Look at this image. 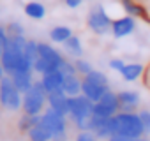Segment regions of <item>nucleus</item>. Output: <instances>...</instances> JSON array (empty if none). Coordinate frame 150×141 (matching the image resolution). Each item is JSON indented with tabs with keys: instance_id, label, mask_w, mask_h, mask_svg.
Returning <instances> with one entry per match:
<instances>
[{
	"instance_id": "obj_9",
	"label": "nucleus",
	"mask_w": 150,
	"mask_h": 141,
	"mask_svg": "<svg viewBox=\"0 0 150 141\" xmlns=\"http://www.w3.org/2000/svg\"><path fill=\"white\" fill-rule=\"evenodd\" d=\"M110 88L108 87H103V85H97V83H92V81H88V80H81V94L87 97V99H90L92 102H99L101 101V97L108 92Z\"/></svg>"
},
{
	"instance_id": "obj_22",
	"label": "nucleus",
	"mask_w": 150,
	"mask_h": 141,
	"mask_svg": "<svg viewBox=\"0 0 150 141\" xmlns=\"http://www.w3.org/2000/svg\"><path fill=\"white\" fill-rule=\"evenodd\" d=\"M64 46H65V49H67L71 55H74L76 58H80L81 53H83V48H81L80 39H78V37H74V35H71V37L64 42Z\"/></svg>"
},
{
	"instance_id": "obj_25",
	"label": "nucleus",
	"mask_w": 150,
	"mask_h": 141,
	"mask_svg": "<svg viewBox=\"0 0 150 141\" xmlns=\"http://www.w3.org/2000/svg\"><path fill=\"white\" fill-rule=\"evenodd\" d=\"M85 80H88L92 83H97V85H103V87H108V78L103 73H99V70H92L90 74L85 76Z\"/></svg>"
},
{
	"instance_id": "obj_5",
	"label": "nucleus",
	"mask_w": 150,
	"mask_h": 141,
	"mask_svg": "<svg viewBox=\"0 0 150 141\" xmlns=\"http://www.w3.org/2000/svg\"><path fill=\"white\" fill-rule=\"evenodd\" d=\"M21 95L18 92V88L14 87L13 80L9 76H4L0 80V104H2L6 109L16 111L21 106Z\"/></svg>"
},
{
	"instance_id": "obj_11",
	"label": "nucleus",
	"mask_w": 150,
	"mask_h": 141,
	"mask_svg": "<svg viewBox=\"0 0 150 141\" xmlns=\"http://www.w3.org/2000/svg\"><path fill=\"white\" fill-rule=\"evenodd\" d=\"M9 78L13 80V83H14V87L18 88L20 94H27V92L32 88V85H34L32 70H18V73L11 74Z\"/></svg>"
},
{
	"instance_id": "obj_15",
	"label": "nucleus",
	"mask_w": 150,
	"mask_h": 141,
	"mask_svg": "<svg viewBox=\"0 0 150 141\" xmlns=\"http://www.w3.org/2000/svg\"><path fill=\"white\" fill-rule=\"evenodd\" d=\"M51 132H50V129L46 127V125H42L41 122L34 127V129H30L28 130V139L30 141H51Z\"/></svg>"
},
{
	"instance_id": "obj_2",
	"label": "nucleus",
	"mask_w": 150,
	"mask_h": 141,
	"mask_svg": "<svg viewBox=\"0 0 150 141\" xmlns=\"http://www.w3.org/2000/svg\"><path fill=\"white\" fill-rule=\"evenodd\" d=\"M113 120H115V134H122V136H127L131 139H138L145 132L143 123L139 120V115H136V113L120 111L113 116Z\"/></svg>"
},
{
	"instance_id": "obj_35",
	"label": "nucleus",
	"mask_w": 150,
	"mask_h": 141,
	"mask_svg": "<svg viewBox=\"0 0 150 141\" xmlns=\"http://www.w3.org/2000/svg\"><path fill=\"white\" fill-rule=\"evenodd\" d=\"M65 6L67 7H72V9L74 7H80L81 6V0H65Z\"/></svg>"
},
{
	"instance_id": "obj_4",
	"label": "nucleus",
	"mask_w": 150,
	"mask_h": 141,
	"mask_svg": "<svg viewBox=\"0 0 150 141\" xmlns=\"http://www.w3.org/2000/svg\"><path fill=\"white\" fill-rule=\"evenodd\" d=\"M41 123L50 129V132L53 136L51 141H65L67 139V134H65V116L58 115L51 108H48L41 115Z\"/></svg>"
},
{
	"instance_id": "obj_17",
	"label": "nucleus",
	"mask_w": 150,
	"mask_h": 141,
	"mask_svg": "<svg viewBox=\"0 0 150 141\" xmlns=\"http://www.w3.org/2000/svg\"><path fill=\"white\" fill-rule=\"evenodd\" d=\"M143 70H145V69H143L141 63H125L120 74L124 76L125 81H134V80H138V78L143 74Z\"/></svg>"
},
{
	"instance_id": "obj_16",
	"label": "nucleus",
	"mask_w": 150,
	"mask_h": 141,
	"mask_svg": "<svg viewBox=\"0 0 150 141\" xmlns=\"http://www.w3.org/2000/svg\"><path fill=\"white\" fill-rule=\"evenodd\" d=\"M120 4H122V7L127 11V14H129V16H139V18H145V20H148L146 9H145L143 6L136 4L134 0H120Z\"/></svg>"
},
{
	"instance_id": "obj_10",
	"label": "nucleus",
	"mask_w": 150,
	"mask_h": 141,
	"mask_svg": "<svg viewBox=\"0 0 150 141\" xmlns=\"http://www.w3.org/2000/svg\"><path fill=\"white\" fill-rule=\"evenodd\" d=\"M132 30H134V18L132 16H122V18L113 20V23H111V32L117 39L129 35Z\"/></svg>"
},
{
	"instance_id": "obj_28",
	"label": "nucleus",
	"mask_w": 150,
	"mask_h": 141,
	"mask_svg": "<svg viewBox=\"0 0 150 141\" xmlns=\"http://www.w3.org/2000/svg\"><path fill=\"white\" fill-rule=\"evenodd\" d=\"M139 120H141V123H143V129H145V132H148L150 134V111H141L139 113Z\"/></svg>"
},
{
	"instance_id": "obj_38",
	"label": "nucleus",
	"mask_w": 150,
	"mask_h": 141,
	"mask_svg": "<svg viewBox=\"0 0 150 141\" xmlns=\"http://www.w3.org/2000/svg\"><path fill=\"white\" fill-rule=\"evenodd\" d=\"M0 106H2V104H0Z\"/></svg>"
},
{
	"instance_id": "obj_36",
	"label": "nucleus",
	"mask_w": 150,
	"mask_h": 141,
	"mask_svg": "<svg viewBox=\"0 0 150 141\" xmlns=\"http://www.w3.org/2000/svg\"><path fill=\"white\" fill-rule=\"evenodd\" d=\"M6 76V70H4V67H2V63H0V80H2Z\"/></svg>"
},
{
	"instance_id": "obj_21",
	"label": "nucleus",
	"mask_w": 150,
	"mask_h": 141,
	"mask_svg": "<svg viewBox=\"0 0 150 141\" xmlns=\"http://www.w3.org/2000/svg\"><path fill=\"white\" fill-rule=\"evenodd\" d=\"M99 102L104 104L106 108H110V109L115 111V113H118V109H120V104H118V94H113L111 90H108V92L101 97Z\"/></svg>"
},
{
	"instance_id": "obj_18",
	"label": "nucleus",
	"mask_w": 150,
	"mask_h": 141,
	"mask_svg": "<svg viewBox=\"0 0 150 141\" xmlns=\"http://www.w3.org/2000/svg\"><path fill=\"white\" fill-rule=\"evenodd\" d=\"M25 14H27L28 18H32V20H41V18H44L46 9H44V6L39 4V2H28V4L25 6Z\"/></svg>"
},
{
	"instance_id": "obj_12",
	"label": "nucleus",
	"mask_w": 150,
	"mask_h": 141,
	"mask_svg": "<svg viewBox=\"0 0 150 141\" xmlns=\"http://www.w3.org/2000/svg\"><path fill=\"white\" fill-rule=\"evenodd\" d=\"M42 85L46 88L48 94L55 92V90H62V83H64V74L60 73V69H55V70H50V73L42 74Z\"/></svg>"
},
{
	"instance_id": "obj_26",
	"label": "nucleus",
	"mask_w": 150,
	"mask_h": 141,
	"mask_svg": "<svg viewBox=\"0 0 150 141\" xmlns=\"http://www.w3.org/2000/svg\"><path fill=\"white\" fill-rule=\"evenodd\" d=\"M74 67H76V73L78 74H83V78L92 73V65L87 60H81V58H78L76 62H74Z\"/></svg>"
},
{
	"instance_id": "obj_13",
	"label": "nucleus",
	"mask_w": 150,
	"mask_h": 141,
	"mask_svg": "<svg viewBox=\"0 0 150 141\" xmlns=\"http://www.w3.org/2000/svg\"><path fill=\"white\" fill-rule=\"evenodd\" d=\"M139 102V95L136 92H120L118 94V104H120V111L124 113H134V108Z\"/></svg>"
},
{
	"instance_id": "obj_19",
	"label": "nucleus",
	"mask_w": 150,
	"mask_h": 141,
	"mask_svg": "<svg viewBox=\"0 0 150 141\" xmlns=\"http://www.w3.org/2000/svg\"><path fill=\"white\" fill-rule=\"evenodd\" d=\"M39 122H41V115H23V116L20 118L18 127H20L21 132H27V134H28V130L34 129Z\"/></svg>"
},
{
	"instance_id": "obj_1",
	"label": "nucleus",
	"mask_w": 150,
	"mask_h": 141,
	"mask_svg": "<svg viewBox=\"0 0 150 141\" xmlns=\"http://www.w3.org/2000/svg\"><path fill=\"white\" fill-rule=\"evenodd\" d=\"M94 104L96 102L87 99L83 94H80L76 97H69V116L72 118L74 123H76V127L80 130H83V132H88Z\"/></svg>"
},
{
	"instance_id": "obj_24",
	"label": "nucleus",
	"mask_w": 150,
	"mask_h": 141,
	"mask_svg": "<svg viewBox=\"0 0 150 141\" xmlns=\"http://www.w3.org/2000/svg\"><path fill=\"white\" fill-rule=\"evenodd\" d=\"M92 113L97 115V116H103V118H111V116L117 115L115 111H111L110 108H106V106L101 104V102H96V104H94V111H92Z\"/></svg>"
},
{
	"instance_id": "obj_27",
	"label": "nucleus",
	"mask_w": 150,
	"mask_h": 141,
	"mask_svg": "<svg viewBox=\"0 0 150 141\" xmlns=\"http://www.w3.org/2000/svg\"><path fill=\"white\" fill-rule=\"evenodd\" d=\"M58 69H60V73H62L64 76H69V74H78V73H76V67H74V63H71V62H67V60H64V62H62V65H60Z\"/></svg>"
},
{
	"instance_id": "obj_6",
	"label": "nucleus",
	"mask_w": 150,
	"mask_h": 141,
	"mask_svg": "<svg viewBox=\"0 0 150 141\" xmlns=\"http://www.w3.org/2000/svg\"><path fill=\"white\" fill-rule=\"evenodd\" d=\"M87 23H88V27L92 28V32L103 35V34H106V32L110 30L113 20H111V16L103 9V6H97V7L90 9L88 18H87Z\"/></svg>"
},
{
	"instance_id": "obj_29",
	"label": "nucleus",
	"mask_w": 150,
	"mask_h": 141,
	"mask_svg": "<svg viewBox=\"0 0 150 141\" xmlns=\"http://www.w3.org/2000/svg\"><path fill=\"white\" fill-rule=\"evenodd\" d=\"M7 35H23V27L18 23H9L7 25Z\"/></svg>"
},
{
	"instance_id": "obj_34",
	"label": "nucleus",
	"mask_w": 150,
	"mask_h": 141,
	"mask_svg": "<svg viewBox=\"0 0 150 141\" xmlns=\"http://www.w3.org/2000/svg\"><path fill=\"white\" fill-rule=\"evenodd\" d=\"M143 76H145V87L150 90V65L143 70Z\"/></svg>"
},
{
	"instance_id": "obj_33",
	"label": "nucleus",
	"mask_w": 150,
	"mask_h": 141,
	"mask_svg": "<svg viewBox=\"0 0 150 141\" xmlns=\"http://www.w3.org/2000/svg\"><path fill=\"white\" fill-rule=\"evenodd\" d=\"M108 141H134V139H131L127 136H122V134H113L111 137H108Z\"/></svg>"
},
{
	"instance_id": "obj_8",
	"label": "nucleus",
	"mask_w": 150,
	"mask_h": 141,
	"mask_svg": "<svg viewBox=\"0 0 150 141\" xmlns=\"http://www.w3.org/2000/svg\"><path fill=\"white\" fill-rule=\"evenodd\" d=\"M37 48H39V56H41L42 60H46L53 69H58V67L62 65L64 56H62L55 48H51V46H50V44H46V42H39V44H37Z\"/></svg>"
},
{
	"instance_id": "obj_30",
	"label": "nucleus",
	"mask_w": 150,
	"mask_h": 141,
	"mask_svg": "<svg viewBox=\"0 0 150 141\" xmlns=\"http://www.w3.org/2000/svg\"><path fill=\"white\" fill-rule=\"evenodd\" d=\"M76 141H97V137L92 134V132H80Z\"/></svg>"
},
{
	"instance_id": "obj_32",
	"label": "nucleus",
	"mask_w": 150,
	"mask_h": 141,
	"mask_svg": "<svg viewBox=\"0 0 150 141\" xmlns=\"http://www.w3.org/2000/svg\"><path fill=\"white\" fill-rule=\"evenodd\" d=\"M124 65H125V63H124L122 60H118V58H113V60L110 62V67H111V69H115V70H118V73H122Z\"/></svg>"
},
{
	"instance_id": "obj_14",
	"label": "nucleus",
	"mask_w": 150,
	"mask_h": 141,
	"mask_svg": "<svg viewBox=\"0 0 150 141\" xmlns=\"http://www.w3.org/2000/svg\"><path fill=\"white\" fill-rule=\"evenodd\" d=\"M62 90L67 97H76L81 94V80L76 74H69L64 76V83H62Z\"/></svg>"
},
{
	"instance_id": "obj_20",
	"label": "nucleus",
	"mask_w": 150,
	"mask_h": 141,
	"mask_svg": "<svg viewBox=\"0 0 150 141\" xmlns=\"http://www.w3.org/2000/svg\"><path fill=\"white\" fill-rule=\"evenodd\" d=\"M71 35H72V32H71L69 27H55V28L50 32V39H51L53 42H62V44H64Z\"/></svg>"
},
{
	"instance_id": "obj_23",
	"label": "nucleus",
	"mask_w": 150,
	"mask_h": 141,
	"mask_svg": "<svg viewBox=\"0 0 150 141\" xmlns=\"http://www.w3.org/2000/svg\"><path fill=\"white\" fill-rule=\"evenodd\" d=\"M37 44H39V42H35V41H27L25 49H23V55H25L27 60L32 63V67H34L35 60L39 58V48H37Z\"/></svg>"
},
{
	"instance_id": "obj_31",
	"label": "nucleus",
	"mask_w": 150,
	"mask_h": 141,
	"mask_svg": "<svg viewBox=\"0 0 150 141\" xmlns=\"http://www.w3.org/2000/svg\"><path fill=\"white\" fill-rule=\"evenodd\" d=\"M7 41H9V35H7V30L4 28V27H0V48H6V44H7Z\"/></svg>"
},
{
	"instance_id": "obj_3",
	"label": "nucleus",
	"mask_w": 150,
	"mask_h": 141,
	"mask_svg": "<svg viewBox=\"0 0 150 141\" xmlns=\"http://www.w3.org/2000/svg\"><path fill=\"white\" fill-rule=\"evenodd\" d=\"M48 101V92L42 85V81H34L32 88L23 94V113L25 115H39L44 108V102Z\"/></svg>"
},
{
	"instance_id": "obj_7",
	"label": "nucleus",
	"mask_w": 150,
	"mask_h": 141,
	"mask_svg": "<svg viewBox=\"0 0 150 141\" xmlns=\"http://www.w3.org/2000/svg\"><path fill=\"white\" fill-rule=\"evenodd\" d=\"M48 102H50V108L53 111H57L58 115H62V116L69 115V97L64 94V90H55V92L48 94Z\"/></svg>"
},
{
	"instance_id": "obj_37",
	"label": "nucleus",
	"mask_w": 150,
	"mask_h": 141,
	"mask_svg": "<svg viewBox=\"0 0 150 141\" xmlns=\"http://www.w3.org/2000/svg\"><path fill=\"white\" fill-rule=\"evenodd\" d=\"M134 141H146V139H141V137H138V139H134Z\"/></svg>"
}]
</instances>
